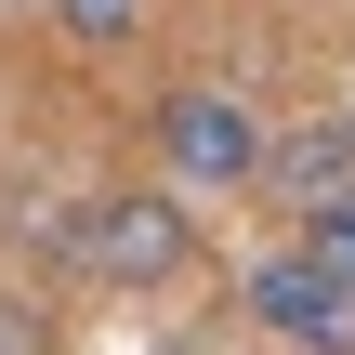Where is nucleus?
Returning <instances> with one entry per match:
<instances>
[{"instance_id": "f257e3e1", "label": "nucleus", "mask_w": 355, "mask_h": 355, "mask_svg": "<svg viewBox=\"0 0 355 355\" xmlns=\"http://www.w3.org/2000/svg\"><path fill=\"white\" fill-rule=\"evenodd\" d=\"M53 237H66V263L105 277V290H171V277L198 263V211H184L171 184H105V198H79Z\"/></svg>"}, {"instance_id": "0eeeda50", "label": "nucleus", "mask_w": 355, "mask_h": 355, "mask_svg": "<svg viewBox=\"0 0 355 355\" xmlns=\"http://www.w3.org/2000/svg\"><path fill=\"white\" fill-rule=\"evenodd\" d=\"M0 355H53V343H40V316H26V303H0Z\"/></svg>"}, {"instance_id": "20e7f679", "label": "nucleus", "mask_w": 355, "mask_h": 355, "mask_svg": "<svg viewBox=\"0 0 355 355\" xmlns=\"http://www.w3.org/2000/svg\"><path fill=\"white\" fill-rule=\"evenodd\" d=\"M263 184H277L290 211H316V198H343V184H355V119H303L290 145H263Z\"/></svg>"}, {"instance_id": "f03ea898", "label": "nucleus", "mask_w": 355, "mask_h": 355, "mask_svg": "<svg viewBox=\"0 0 355 355\" xmlns=\"http://www.w3.org/2000/svg\"><path fill=\"white\" fill-rule=\"evenodd\" d=\"M145 132H158V171H171L184 198H237V184H263V119H250V92H224V79H171Z\"/></svg>"}, {"instance_id": "7ed1b4c3", "label": "nucleus", "mask_w": 355, "mask_h": 355, "mask_svg": "<svg viewBox=\"0 0 355 355\" xmlns=\"http://www.w3.org/2000/svg\"><path fill=\"white\" fill-rule=\"evenodd\" d=\"M237 316H250L263 343H290V355H355V290H343V277H316L303 250L250 263V277H237Z\"/></svg>"}, {"instance_id": "423d86ee", "label": "nucleus", "mask_w": 355, "mask_h": 355, "mask_svg": "<svg viewBox=\"0 0 355 355\" xmlns=\"http://www.w3.org/2000/svg\"><path fill=\"white\" fill-rule=\"evenodd\" d=\"M40 13H53L66 40H92V53H119V40L145 26V0H40Z\"/></svg>"}, {"instance_id": "39448f33", "label": "nucleus", "mask_w": 355, "mask_h": 355, "mask_svg": "<svg viewBox=\"0 0 355 355\" xmlns=\"http://www.w3.org/2000/svg\"><path fill=\"white\" fill-rule=\"evenodd\" d=\"M290 250H303L316 277H343V290H355V184H343V198H316V211H303V237H290Z\"/></svg>"}]
</instances>
